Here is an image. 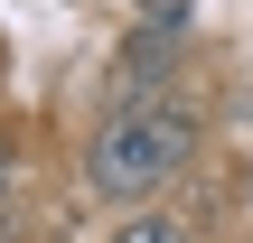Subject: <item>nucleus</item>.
<instances>
[{"instance_id":"nucleus-1","label":"nucleus","mask_w":253,"mask_h":243,"mask_svg":"<svg viewBox=\"0 0 253 243\" xmlns=\"http://www.w3.org/2000/svg\"><path fill=\"white\" fill-rule=\"evenodd\" d=\"M188 159H197V112H188L178 94L113 103V112H103V131H94V150H84V187H94V197L141 206V197H160Z\"/></svg>"},{"instance_id":"nucleus-2","label":"nucleus","mask_w":253,"mask_h":243,"mask_svg":"<svg viewBox=\"0 0 253 243\" xmlns=\"http://www.w3.org/2000/svg\"><path fill=\"white\" fill-rule=\"evenodd\" d=\"M169 66H178V47H150V37H141V47H131V56H122V103H150V94H160V75H169Z\"/></svg>"},{"instance_id":"nucleus-3","label":"nucleus","mask_w":253,"mask_h":243,"mask_svg":"<svg viewBox=\"0 0 253 243\" xmlns=\"http://www.w3.org/2000/svg\"><path fill=\"white\" fill-rule=\"evenodd\" d=\"M113 243H188V225H178L169 206H131V215L113 225Z\"/></svg>"},{"instance_id":"nucleus-4","label":"nucleus","mask_w":253,"mask_h":243,"mask_svg":"<svg viewBox=\"0 0 253 243\" xmlns=\"http://www.w3.org/2000/svg\"><path fill=\"white\" fill-rule=\"evenodd\" d=\"M9 178H19V169H9V140H0V215H9Z\"/></svg>"}]
</instances>
